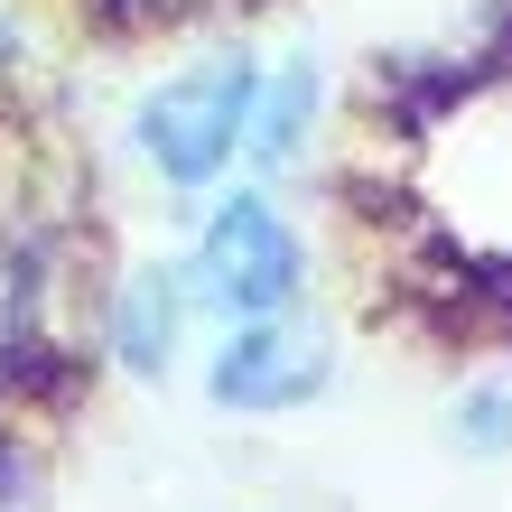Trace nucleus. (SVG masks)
<instances>
[{
    "mask_svg": "<svg viewBox=\"0 0 512 512\" xmlns=\"http://www.w3.org/2000/svg\"><path fill=\"white\" fill-rule=\"evenodd\" d=\"M326 336L317 326H289V317H261V326H243V336H224V354H215V401L224 410H298V401H317L326 391Z\"/></svg>",
    "mask_w": 512,
    "mask_h": 512,
    "instance_id": "3",
    "label": "nucleus"
},
{
    "mask_svg": "<svg viewBox=\"0 0 512 512\" xmlns=\"http://www.w3.org/2000/svg\"><path fill=\"white\" fill-rule=\"evenodd\" d=\"M177 336H187V289L168 280V270H140L122 289V317H112V345H122L131 373H168Z\"/></svg>",
    "mask_w": 512,
    "mask_h": 512,
    "instance_id": "4",
    "label": "nucleus"
},
{
    "mask_svg": "<svg viewBox=\"0 0 512 512\" xmlns=\"http://www.w3.org/2000/svg\"><path fill=\"white\" fill-rule=\"evenodd\" d=\"M308 122H317V66H280V84H270V94H252L243 149H252L261 168H289L298 140H308Z\"/></svg>",
    "mask_w": 512,
    "mask_h": 512,
    "instance_id": "5",
    "label": "nucleus"
},
{
    "mask_svg": "<svg viewBox=\"0 0 512 512\" xmlns=\"http://www.w3.org/2000/svg\"><path fill=\"white\" fill-rule=\"evenodd\" d=\"M196 298L224 317H289L298 298V233L270 215V196H224L196 233Z\"/></svg>",
    "mask_w": 512,
    "mask_h": 512,
    "instance_id": "2",
    "label": "nucleus"
},
{
    "mask_svg": "<svg viewBox=\"0 0 512 512\" xmlns=\"http://www.w3.org/2000/svg\"><path fill=\"white\" fill-rule=\"evenodd\" d=\"M252 94H261V75L243 66V56H215V66L168 75L159 94L140 103V149H149V168L177 177V187H205V177L243 149Z\"/></svg>",
    "mask_w": 512,
    "mask_h": 512,
    "instance_id": "1",
    "label": "nucleus"
},
{
    "mask_svg": "<svg viewBox=\"0 0 512 512\" xmlns=\"http://www.w3.org/2000/svg\"><path fill=\"white\" fill-rule=\"evenodd\" d=\"M457 447L466 457H503L512 447V373H485L457 391Z\"/></svg>",
    "mask_w": 512,
    "mask_h": 512,
    "instance_id": "6",
    "label": "nucleus"
}]
</instances>
